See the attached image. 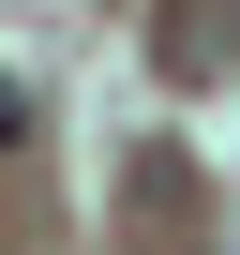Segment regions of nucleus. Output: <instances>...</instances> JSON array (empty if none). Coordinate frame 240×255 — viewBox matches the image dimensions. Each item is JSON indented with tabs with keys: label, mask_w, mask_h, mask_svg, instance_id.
<instances>
[{
	"label": "nucleus",
	"mask_w": 240,
	"mask_h": 255,
	"mask_svg": "<svg viewBox=\"0 0 240 255\" xmlns=\"http://www.w3.org/2000/svg\"><path fill=\"white\" fill-rule=\"evenodd\" d=\"M15 135H30V105H15V90H0V150H15Z\"/></svg>",
	"instance_id": "nucleus-1"
}]
</instances>
